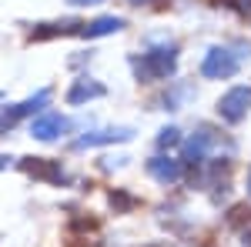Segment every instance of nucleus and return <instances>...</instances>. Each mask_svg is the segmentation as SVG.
<instances>
[{
	"mask_svg": "<svg viewBox=\"0 0 251 247\" xmlns=\"http://www.w3.org/2000/svg\"><path fill=\"white\" fill-rule=\"evenodd\" d=\"M131 67H134L137 80H144V84L164 80V77H171L174 70H177V54H174V50H148V54L137 57Z\"/></svg>",
	"mask_w": 251,
	"mask_h": 247,
	"instance_id": "f257e3e1",
	"label": "nucleus"
},
{
	"mask_svg": "<svg viewBox=\"0 0 251 247\" xmlns=\"http://www.w3.org/2000/svg\"><path fill=\"white\" fill-rule=\"evenodd\" d=\"M201 74L208 80H228L238 74V57H234L228 47H211L204 60H201Z\"/></svg>",
	"mask_w": 251,
	"mask_h": 247,
	"instance_id": "f03ea898",
	"label": "nucleus"
},
{
	"mask_svg": "<svg viewBox=\"0 0 251 247\" xmlns=\"http://www.w3.org/2000/svg\"><path fill=\"white\" fill-rule=\"evenodd\" d=\"M251 111V87H231L228 94L218 100V114L228 124H241Z\"/></svg>",
	"mask_w": 251,
	"mask_h": 247,
	"instance_id": "7ed1b4c3",
	"label": "nucleus"
},
{
	"mask_svg": "<svg viewBox=\"0 0 251 247\" xmlns=\"http://www.w3.org/2000/svg\"><path fill=\"white\" fill-rule=\"evenodd\" d=\"M67 131H71V120L60 114H40L30 120V137H37V140H57Z\"/></svg>",
	"mask_w": 251,
	"mask_h": 247,
	"instance_id": "20e7f679",
	"label": "nucleus"
},
{
	"mask_svg": "<svg viewBox=\"0 0 251 247\" xmlns=\"http://www.w3.org/2000/svg\"><path fill=\"white\" fill-rule=\"evenodd\" d=\"M47 100H50V90H37L34 97H27L24 104H17V107H10V111H3L0 114V131H10L14 124H17L20 117L27 114H37L40 107H47Z\"/></svg>",
	"mask_w": 251,
	"mask_h": 247,
	"instance_id": "39448f33",
	"label": "nucleus"
},
{
	"mask_svg": "<svg viewBox=\"0 0 251 247\" xmlns=\"http://www.w3.org/2000/svg\"><path fill=\"white\" fill-rule=\"evenodd\" d=\"M134 131L131 127H104V131H91L74 140V147H107V144H124L131 140Z\"/></svg>",
	"mask_w": 251,
	"mask_h": 247,
	"instance_id": "423d86ee",
	"label": "nucleus"
},
{
	"mask_svg": "<svg viewBox=\"0 0 251 247\" xmlns=\"http://www.w3.org/2000/svg\"><path fill=\"white\" fill-rule=\"evenodd\" d=\"M20 167H24V174H30L37 180H47V184H60L64 180V167L57 160H47V157H27Z\"/></svg>",
	"mask_w": 251,
	"mask_h": 247,
	"instance_id": "0eeeda50",
	"label": "nucleus"
},
{
	"mask_svg": "<svg viewBox=\"0 0 251 247\" xmlns=\"http://www.w3.org/2000/svg\"><path fill=\"white\" fill-rule=\"evenodd\" d=\"M148 174L154 177L157 184H177L181 174H184V164L174 160V157H151L148 160Z\"/></svg>",
	"mask_w": 251,
	"mask_h": 247,
	"instance_id": "6e6552de",
	"label": "nucleus"
},
{
	"mask_svg": "<svg viewBox=\"0 0 251 247\" xmlns=\"http://www.w3.org/2000/svg\"><path fill=\"white\" fill-rule=\"evenodd\" d=\"M117 30H124V17H97L91 20V23H80V37H111V34H117Z\"/></svg>",
	"mask_w": 251,
	"mask_h": 247,
	"instance_id": "1a4fd4ad",
	"label": "nucleus"
},
{
	"mask_svg": "<svg viewBox=\"0 0 251 247\" xmlns=\"http://www.w3.org/2000/svg\"><path fill=\"white\" fill-rule=\"evenodd\" d=\"M104 94H107L104 84H97L91 77H80V80H74V87L67 90V104H84V100H94V97H104Z\"/></svg>",
	"mask_w": 251,
	"mask_h": 247,
	"instance_id": "9d476101",
	"label": "nucleus"
},
{
	"mask_svg": "<svg viewBox=\"0 0 251 247\" xmlns=\"http://www.w3.org/2000/svg\"><path fill=\"white\" fill-rule=\"evenodd\" d=\"M174 144H181V131L177 127H161L157 131V147H174Z\"/></svg>",
	"mask_w": 251,
	"mask_h": 247,
	"instance_id": "9b49d317",
	"label": "nucleus"
},
{
	"mask_svg": "<svg viewBox=\"0 0 251 247\" xmlns=\"http://www.w3.org/2000/svg\"><path fill=\"white\" fill-rule=\"evenodd\" d=\"M111 204H114V207H121V210H127V207H134V197H127V194L114 190V194H111Z\"/></svg>",
	"mask_w": 251,
	"mask_h": 247,
	"instance_id": "f8f14e48",
	"label": "nucleus"
},
{
	"mask_svg": "<svg viewBox=\"0 0 251 247\" xmlns=\"http://www.w3.org/2000/svg\"><path fill=\"white\" fill-rule=\"evenodd\" d=\"M218 3H225V7H234L238 14H251V0H218Z\"/></svg>",
	"mask_w": 251,
	"mask_h": 247,
	"instance_id": "ddd939ff",
	"label": "nucleus"
},
{
	"mask_svg": "<svg viewBox=\"0 0 251 247\" xmlns=\"http://www.w3.org/2000/svg\"><path fill=\"white\" fill-rule=\"evenodd\" d=\"M74 7H97V3H104V0H71Z\"/></svg>",
	"mask_w": 251,
	"mask_h": 247,
	"instance_id": "4468645a",
	"label": "nucleus"
},
{
	"mask_svg": "<svg viewBox=\"0 0 251 247\" xmlns=\"http://www.w3.org/2000/svg\"><path fill=\"white\" fill-rule=\"evenodd\" d=\"M7 164H10V157H7V154H0V171H3Z\"/></svg>",
	"mask_w": 251,
	"mask_h": 247,
	"instance_id": "2eb2a0df",
	"label": "nucleus"
},
{
	"mask_svg": "<svg viewBox=\"0 0 251 247\" xmlns=\"http://www.w3.org/2000/svg\"><path fill=\"white\" fill-rule=\"evenodd\" d=\"M248 194H251V167H248Z\"/></svg>",
	"mask_w": 251,
	"mask_h": 247,
	"instance_id": "dca6fc26",
	"label": "nucleus"
},
{
	"mask_svg": "<svg viewBox=\"0 0 251 247\" xmlns=\"http://www.w3.org/2000/svg\"><path fill=\"white\" fill-rule=\"evenodd\" d=\"M131 3H148V0H131Z\"/></svg>",
	"mask_w": 251,
	"mask_h": 247,
	"instance_id": "f3484780",
	"label": "nucleus"
}]
</instances>
